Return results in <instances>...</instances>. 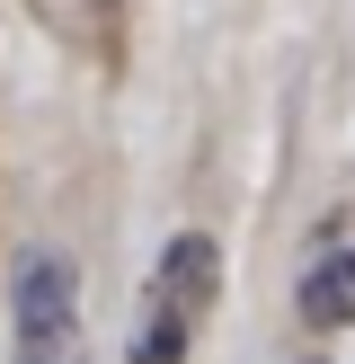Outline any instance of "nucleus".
<instances>
[{"label":"nucleus","instance_id":"obj_1","mask_svg":"<svg viewBox=\"0 0 355 364\" xmlns=\"http://www.w3.org/2000/svg\"><path fill=\"white\" fill-rule=\"evenodd\" d=\"M213 294H222V249H213L204 231H178V240L160 249L151 284H142L124 364H187V347L204 338V320H213Z\"/></svg>","mask_w":355,"mask_h":364},{"label":"nucleus","instance_id":"obj_2","mask_svg":"<svg viewBox=\"0 0 355 364\" xmlns=\"http://www.w3.org/2000/svg\"><path fill=\"white\" fill-rule=\"evenodd\" d=\"M71 311H80L71 258L36 249V258L18 267V294H9V320H18V355L9 364H62L71 355Z\"/></svg>","mask_w":355,"mask_h":364},{"label":"nucleus","instance_id":"obj_3","mask_svg":"<svg viewBox=\"0 0 355 364\" xmlns=\"http://www.w3.org/2000/svg\"><path fill=\"white\" fill-rule=\"evenodd\" d=\"M302 320L311 329H346L355 320V240L346 231H329L311 249V267H302Z\"/></svg>","mask_w":355,"mask_h":364},{"label":"nucleus","instance_id":"obj_4","mask_svg":"<svg viewBox=\"0 0 355 364\" xmlns=\"http://www.w3.org/2000/svg\"><path fill=\"white\" fill-rule=\"evenodd\" d=\"M45 18L53 27H71V36H89V45H116V0H45Z\"/></svg>","mask_w":355,"mask_h":364}]
</instances>
